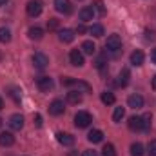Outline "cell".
<instances>
[{"instance_id":"obj_27","label":"cell","mask_w":156,"mask_h":156,"mask_svg":"<svg viewBox=\"0 0 156 156\" xmlns=\"http://www.w3.org/2000/svg\"><path fill=\"white\" fill-rule=\"evenodd\" d=\"M102 154H104V156H116L115 145H113V144H107V145H104V149H102Z\"/></svg>"},{"instance_id":"obj_11","label":"cell","mask_w":156,"mask_h":156,"mask_svg":"<svg viewBox=\"0 0 156 156\" xmlns=\"http://www.w3.org/2000/svg\"><path fill=\"white\" fill-rule=\"evenodd\" d=\"M127 104H129V107H133V109H142V107H144V96H142V94H131V96L127 98Z\"/></svg>"},{"instance_id":"obj_39","label":"cell","mask_w":156,"mask_h":156,"mask_svg":"<svg viewBox=\"0 0 156 156\" xmlns=\"http://www.w3.org/2000/svg\"><path fill=\"white\" fill-rule=\"evenodd\" d=\"M151 60H153V64H156V47L153 49V53H151Z\"/></svg>"},{"instance_id":"obj_21","label":"cell","mask_w":156,"mask_h":156,"mask_svg":"<svg viewBox=\"0 0 156 156\" xmlns=\"http://www.w3.org/2000/svg\"><path fill=\"white\" fill-rule=\"evenodd\" d=\"M144 58H145V56H144V53H142V51H134V53L131 55V64L138 67V66H142V64H144Z\"/></svg>"},{"instance_id":"obj_10","label":"cell","mask_w":156,"mask_h":156,"mask_svg":"<svg viewBox=\"0 0 156 156\" xmlns=\"http://www.w3.org/2000/svg\"><path fill=\"white\" fill-rule=\"evenodd\" d=\"M105 47H107L109 51H118V49L122 47V38H120L118 35H111V37H107Z\"/></svg>"},{"instance_id":"obj_1","label":"cell","mask_w":156,"mask_h":156,"mask_svg":"<svg viewBox=\"0 0 156 156\" xmlns=\"http://www.w3.org/2000/svg\"><path fill=\"white\" fill-rule=\"evenodd\" d=\"M62 85H66V87H76V91L78 89H83L85 93L91 91V85L87 82H80V80H75V78H69V76L62 78Z\"/></svg>"},{"instance_id":"obj_17","label":"cell","mask_w":156,"mask_h":156,"mask_svg":"<svg viewBox=\"0 0 156 156\" xmlns=\"http://www.w3.org/2000/svg\"><path fill=\"white\" fill-rule=\"evenodd\" d=\"M15 144V136L11 133H0V145L2 147H11Z\"/></svg>"},{"instance_id":"obj_20","label":"cell","mask_w":156,"mask_h":156,"mask_svg":"<svg viewBox=\"0 0 156 156\" xmlns=\"http://www.w3.org/2000/svg\"><path fill=\"white\" fill-rule=\"evenodd\" d=\"M82 51H83L85 55H94V53H96V45H94V42L85 40V42L82 44Z\"/></svg>"},{"instance_id":"obj_6","label":"cell","mask_w":156,"mask_h":156,"mask_svg":"<svg viewBox=\"0 0 156 156\" xmlns=\"http://www.w3.org/2000/svg\"><path fill=\"white\" fill-rule=\"evenodd\" d=\"M69 60H71V64H73L75 67H82V66L85 64V60H83V53H82L80 49H73V51L69 53Z\"/></svg>"},{"instance_id":"obj_38","label":"cell","mask_w":156,"mask_h":156,"mask_svg":"<svg viewBox=\"0 0 156 156\" xmlns=\"http://www.w3.org/2000/svg\"><path fill=\"white\" fill-rule=\"evenodd\" d=\"M82 156H98V154H96L94 151H89V149H87V151H83V153H82Z\"/></svg>"},{"instance_id":"obj_2","label":"cell","mask_w":156,"mask_h":156,"mask_svg":"<svg viewBox=\"0 0 156 156\" xmlns=\"http://www.w3.org/2000/svg\"><path fill=\"white\" fill-rule=\"evenodd\" d=\"M91 122H93V118H91V115L87 111H78L76 115H75V125H76L78 129H85Z\"/></svg>"},{"instance_id":"obj_26","label":"cell","mask_w":156,"mask_h":156,"mask_svg":"<svg viewBox=\"0 0 156 156\" xmlns=\"http://www.w3.org/2000/svg\"><path fill=\"white\" fill-rule=\"evenodd\" d=\"M0 42H2V44L11 42V31H9L7 27H0Z\"/></svg>"},{"instance_id":"obj_25","label":"cell","mask_w":156,"mask_h":156,"mask_svg":"<svg viewBox=\"0 0 156 156\" xmlns=\"http://www.w3.org/2000/svg\"><path fill=\"white\" fill-rule=\"evenodd\" d=\"M115 94L111 93V91H105V93H102V102L105 104V105H113L115 104Z\"/></svg>"},{"instance_id":"obj_12","label":"cell","mask_w":156,"mask_h":156,"mask_svg":"<svg viewBox=\"0 0 156 156\" xmlns=\"http://www.w3.org/2000/svg\"><path fill=\"white\" fill-rule=\"evenodd\" d=\"M56 140L66 147H71L75 144V136H71L69 133H56Z\"/></svg>"},{"instance_id":"obj_19","label":"cell","mask_w":156,"mask_h":156,"mask_svg":"<svg viewBox=\"0 0 156 156\" xmlns=\"http://www.w3.org/2000/svg\"><path fill=\"white\" fill-rule=\"evenodd\" d=\"M27 35H29L31 40H42L44 38V29L42 27H29Z\"/></svg>"},{"instance_id":"obj_31","label":"cell","mask_w":156,"mask_h":156,"mask_svg":"<svg viewBox=\"0 0 156 156\" xmlns=\"http://www.w3.org/2000/svg\"><path fill=\"white\" fill-rule=\"evenodd\" d=\"M93 7H94V11H98L100 15H105V7H104V2H102V0H96Z\"/></svg>"},{"instance_id":"obj_44","label":"cell","mask_w":156,"mask_h":156,"mask_svg":"<svg viewBox=\"0 0 156 156\" xmlns=\"http://www.w3.org/2000/svg\"><path fill=\"white\" fill-rule=\"evenodd\" d=\"M0 127H2V118H0Z\"/></svg>"},{"instance_id":"obj_13","label":"cell","mask_w":156,"mask_h":156,"mask_svg":"<svg viewBox=\"0 0 156 156\" xmlns=\"http://www.w3.org/2000/svg\"><path fill=\"white\" fill-rule=\"evenodd\" d=\"M129 129L131 131H144V118L142 116H131L129 118Z\"/></svg>"},{"instance_id":"obj_41","label":"cell","mask_w":156,"mask_h":156,"mask_svg":"<svg viewBox=\"0 0 156 156\" xmlns=\"http://www.w3.org/2000/svg\"><path fill=\"white\" fill-rule=\"evenodd\" d=\"M5 2H7V0H0V7H2V5H5Z\"/></svg>"},{"instance_id":"obj_15","label":"cell","mask_w":156,"mask_h":156,"mask_svg":"<svg viewBox=\"0 0 156 156\" xmlns=\"http://www.w3.org/2000/svg\"><path fill=\"white\" fill-rule=\"evenodd\" d=\"M58 38H60V42H64V44H71L75 40V31L62 29V31H58Z\"/></svg>"},{"instance_id":"obj_8","label":"cell","mask_w":156,"mask_h":156,"mask_svg":"<svg viewBox=\"0 0 156 156\" xmlns=\"http://www.w3.org/2000/svg\"><path fill=\"white\" fill-rule=\"evenodd\" d=\"M64 111H66V107H64V102H62V100H53V102H51L49 113H51L53 116H60V115H64Z\"/></svg>"},{"instance_id":"obj_42","label":"cell","mask_w":156,"mask_h":156,"mask_svg":"<svg viewBox=\"0 0 156 156\" xmlns=\"http://www.w3.org/2000/svg\"><path fill=\"white\" fill-rule=\"evenodd\" d=\"M2 107H4V100L0 98V109H2Z\"/></svg>"},{"instance_id":"obj_35","label":"cell","mask_w":156,"mask_h":156,"mask_svg":"<svg viewBox=\"0 0 156 156\" xmlns=\"http://www.w3.org/2000/svg\"><path fill=\"white\" fill-rule=\"evenodd\" d=\"M142 118H144V131H147L151 127V115H145V116H142Z\"/></svg>"},{"instance_id":"obj_22","label":"cell","mask_w":156,"mask_h":156,"mask_svg":"<svg viewBox=\"0 0 156 156\" xmlns=\"http://www.w3.org/2000/svg\"><path fill=\"white\" fill-rule=\"evenodd\" d=\"M67 102H69V104H80V102H82V93H80V91H75V89L69 91V93H67Z\"/></svg>"},{"instance_id":"obj_16","label":"cell","mask_w":156,"mask_h":156,"mask_svg":"<svg viewBox=\"0 0 156 156\" xmlns=\"http://www.w3.org/2000/svg\"><path fill=\"white\" fill-rule=\"evenodd\" d=\"M129 78H131L129 69H122V71H120V75H118L116 85H118V87H125V85L129 83Z\"/></svg>"},{"instance_id":"obj_4","label":"cell","mask_w":156,"mask_h":156,"mask_svg":"<svg viewBox=\"0 0 156 156\" xmlns=\"http://www.w3.org/2000/svg\"><path fill=\"white\" fill-rule=\"evenodd\" d=\"M31 60H33V66H35L37 69H40V71H42V69H45V67L49 66V58H47L44 53H35Z\"/></svg>"},{"instance_id":"obj_37","label":"cell","mask_w":156,"mask_h":156,"mask_svg":"<svg viewBox=\"0 0 156 156\" xmlns=\"http://www.w3.org/2000/svg\"><path fill=\"white\" fill-rule=\"evenodd\" d=\"M35 125L37 127H42V116L40 115H35Z\"/></svg>"},{"instance_id":"obj_5","label":"cell","mask_w":156,"mask_h":156,"mask_svg":"<svg viewBox=\"0 0 156 156\" xmlns=\"http://www.w3.org/2000/svg\"><path fill=\"white\" fill-rule=\"evenodd\" d=\"M55 9L58 13H64V15H71L73 13V5L69 0H55Z\"/></svg>"},{"instance_id":"obj_43","label":"cell","mask_w":156,"mask_h":156,"mask_svg":"<svg viewBox=\"0 0 156 156\" xmlns=\"http://www.w3.org/2000/svg\"><path fill=\"white\" fill-rule=\"evenodd\" d=\"M69 156H78L76 153H69Z\"/></svg>"},{"instance_id":"obj_9","label":"cell","mask_w":156,"mask_h":156,"mask_svg":"<svg viewBox=\"0 0 156 156\" xmlns=\"http://www.w3.org/2000/svg\"><path fill=\"white\" fill-rule=\"evenodd\" d=\"M9 127H11L13 131H20V129L24 127V116L18 115V113L11 115V118H9Z\"/></svg>"},{"instance_id":"obj_18","label":"cell","mask_w":156,"mask_h":156,"mask_svg":"<svg viewBox=\"0 0 156 156\" xmlns=\"http://www.w3.org/2000/svg\"><path fill=\"white\" fill-rule=\"evenodd\" d=\"M87 140H89L91 144H100V142L104 140V133L98 131V129H93V131L87 134Z\"/></svg>"},{"instance_id":"obj_14","label":"cell","mask_w":156,"mask_h":156,"mask_svg":"<svg viewBox=\"0 0 156 156\" xmlns=\"http://www.w3.org/2000/svg\"><path fill=\"white\" fill-rule=\"evenodd\" d=\"M94 7H82L80 9V20L82 22H89V20H93L94 18Z\"/></svg>"},{"instance_id":"obj_28","label":"cell","mask_w":156,"mask_h":156,"mask_svg":"<svg viewBox=\"0 0 156 156\" xmlns=\"http://www.w3.org/2000/svg\"><path fill=\"white\" fill-rule=\"evenodd\" d=\"M123 116H125V109H123V107H116L115 113H113V120H115V122H122Z\"/></svg>"},{"instance_id":"obj_36","label":"cell","mask_w":156,"mask_h":156,"mask_svg":"<svg viewBox=\"0 0 156 156\" xmlns=\"http://www.w3.org/2000/svg\"><path fill=\"white\" fill-rule=\"evenodd\" d=\"M85 31H87V29H85V26H83V24H80V26L76 27V33H78V35H83Z\"/></svg>"},{"instance_id":"obj_40","label":"cell","mask_w":156,"mask_h":156,"mask_svg":"<svg viewBox=\"0 0 156 156\" xmlns=\"http://www.w3.org/2000/svg\"><path fill=\"white\" fill-rule=\"evenodd\" d=\"M151 85H153V89L156 91V75L153 76V80H151Z\"/></svg>"},{"instance_id":"obj_33","label":"cell","mask_w":156,"mask_h":156,"mask_svg":"<svg viewBox=\"0 0 156 156\" xmlns=\"http://www.w3.org/2000/svg\"><path fill=\"white\" fill-rule=\"evenodd\" d=\"M149 156H156V140L149 142Z\"/></svg>"},{"instance_id":"obj_7","label":"cell","mask_w":156,"mask_h":156,"mask_svg":"<svg viewBox=\"0 0 156 156\" xmlns=\"http://www.w3.org/2000/svg\"><path fill=\"white\" fill-rule=\"evenodd\" d=\"M37 85H38L40 91L49 93V91L53 89V78H49V76H38V78H37Z\"/></svg>"},{"instance_id":"obj_34","label":"cell","mask_w":156,"mask_h":156,"mask_svg":"<svg viewBox=\"0 0 156 156\" xmlns=\"http://www.w3.org/2000/svg\"><path fill=\"white\" fill-rule=\"evenodd\" d=\"M154 38H156L154 29H145V40H154Z\"/></svg>"},{"instance_id":"obj_24","label":"cell","mask_w":156,"mask_h":156,"mask_svg":"<svg viewBox=\"0 0 156 156\" xmlns=\"http://www.w3.org/2000/svg\"><path fill=\"white\" fill-rule=\"evenodd\" d=\"M131 156H144V145L140 142H134L131 145Z\"/></svg>"},{"instance_id":"obj_32","label":"cell","mask_w":156,"mask_h":156,"mask_svg":"<svg viewBox=\"0 0 156 156\" xmlns=\"http://www.w3.org/2000/svg\"><path fill=\"white\" fill-rule=\"evenodd\" d=\"M105 64H107V62H105V55H100V56L96 58V62H94V66H96L98 69H104Z\"/></svg>"},{"instance_id":"obj_23","label":"cell","mask_w":156,"mask_h":156,"mask_svg":"<svg viewBox=\"0 0 156 156\" xmlns=\"http://www.w3.org/2000/svg\"><path fill=\"white\" fill-rule=\"evenodd\" d=\"M89 33L93 35V37H96V38H100V37H104V26H100V24H93L91 27H89Z\"/></svg>"},{"instance_id":"obj_3","label":"cell","mask_w":156,"mask_h":156,"mask_svg":"<svg viewBox=\"0 0 156 156\" xmlns=\"http://www.w3.org/2000/svg\"><path fill=\"white\" fill-rule=\"evenodd\" d=\"M42 7H44L42 0H29L27 5H26V11H27L29 16H38L42 13Z\"/></svg>"},{"instance_id":"obj_30","label":"cell","mask_w":156,"mask_h":156,"mask_svg":"<svg viewBox=\"0 0 156 156\" xmlns=\"http://www.w3.org/2000/svg\"><path fill=\"white\" fill-rule=\"evenodd\" d=\"M9 94H11V98H13L15 102H20V89L11 87V89H9Z\"/></svg>"},{"instance_id":"obj_29","label":"cell","mask_w":156,"mask_h":156,"mask_svg":"<svg viewBox=\"0 0 156 156\" xmlns=\"http://www.w3.org/2000/svg\"><path fill=\"white\" fill-rule=\"evenodd\" d=\"M58 24H60L58 18H49L47 20V29L49 31H55V29H58Z\"/></svg>"}]
</instances>
